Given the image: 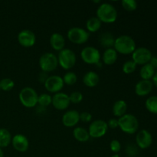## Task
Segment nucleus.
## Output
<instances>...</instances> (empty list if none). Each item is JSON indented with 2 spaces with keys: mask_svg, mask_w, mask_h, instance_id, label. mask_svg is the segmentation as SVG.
<instances>
[{
  "mask_svg": "<svg viewBox=\"0 0 157 157\" xmlns=\"http://www.w3.org/2000/svg\"><path fill=\"white\" fill-rule=\"evenodd\" d=\"M111 157H120L119 154H117V153H114L113 155H112Z\"/></svg>",
  "mask_w": 157,
  "mask_h": 157,
  "instance_id": "79ce46f5",
  "label": "nucleus"
},
{
  "mask_svg": "<svg viewBox=\"0 0 157 157\" xmlns=\"http://www.w3.org/2000/svg\"><path fill=\"white\" fill-rule=\"evenodd\" d=\"M110 150H111L113 153H117L121 151V144L120 143L119 140H111L110 144Z\"/></svg>",
  "mask_w": 157,
  "mask_h": 157,
  "instance_id": "f704fd0d",
  "label": "nucleus"
},
{
  "mask_svg": "<svg viewBox=\"0 0 157 157\" xmlns=\"http://www.w3.org/2000/svg\"><path fill=\"white\" fill-rule=\"evenodd\" d=\"M117 55L118 53L113 48L106 49L102 56L103 62L107 65H112V64H115L117 60Z\"/></svg>",
  "mask_w": 157,
  "mask_h": 157,
  "instance_id": "412c9836",
  "label": "nucleus"
},
{
  "mask_svg": "<svg viewBox=\"0 0 157 157\" xmlns=\"http://www.w3.org/2000/svg\"><path fill=\"white\" fill-rule=\"evenodd\" d=\"M153 84L151 81L141 80L135 86V93L140 97L148 95L153 90Z\"/></svg>",
  "mask_w": 157,
  "mask_h": 157,
  "instance_id": "f3484780",
  "label": "nucleus"
},
{
  "mask_svg": "<svg viewBox=\"0 0 157 157\" xmlns=\"http://www.w3.org/2000/svg\"><path fill=\"white\" fill-rule=\"evenodd\" d=\"M15 87V83L11 78H3L0 81V89L4 91H9Z\"/></svg>",
  "mask_w": 157,
  "mask_h": 157,
  "instance_id": "c756f323",
  "label": "nucleus"
},
{
  "mask_svg": "<svg viewBox=\"0 0 157 157\" xmlns=\"http://www.w3.org/2000/svg\"><path fill=\"white\" fill-rule=\"evenodd\" d=\"M107 127L108 128L112 129H117L119 127V123H118V119H116V118H111V119L109 120L107 122Z\"/></svg>",
  "mask_w": 157,
  "mask_h": 157,
  "instance_id": "e433bc0d",
  "label": "nucleus"
},
{
  "mask_svg": "<svg viewBox=\"0 0 157 157\" xmlns=\"http://www.w3.org/2000/svg\"><path fill=\"white\" fill-rule=\"evenodd\" d=\"M62 79L64 84H67L68 86H72L77 82V81H78V77H77L76 74L75 72L68 71L64 75Z\"/></svg>",
  "mask_w": 157,
  "mask_h": 157,
  "instance_id": "c85d7f7f",
  "label": "nucleus"
},
{
  "mask_svg": "<svg viewBox=\"0 0 157 157\" xmlns=\"http://www.w3.org/2000/svg\"><path fill=\"white\" fill-rule=\"evenodd\" d=\"M145 106L149 112L153 114H157V96H152L147 98Z\"/></svg>",
  "mask_w": 157,
  "mask_h": 157,
  "instance_id": "bb28decb",
  "label": "nucleus"
},
{
  "mask_svg": "<svg viewBox=\"0 0 157 157\" xmlns=\"http://www.w3.org/2000/svg\"><path fill=\"white\" fill-rule=\"evenodd\" d=\"M97 18L104 23H113L117 18V11L110 3H101L96 12Z\"/></svg>",
  "mask_w": 157,
  "mask_h": 157,
  "instance_id": "f257e3e1",
  "label": "nucleus"
},
{
  "mask_svg": "<svg viewBox=\"0 0 157 157\" xmlns=\"http://www.w3.org/2000/svg\"><path fill=\"white\" fill-rule=\"evenodd\" d=\"M0 90H1V89H0Z\"/></svg>",
  "mask_w": 157,
  "mask_h": 157,
  "instance_id": "37998d69",
  "label": "nucleus"
},
{
  "mask_svg": "<svg viewBox=\"0 0 157 157\" xmlns=\"http://www.w3.org/2000/svg\"><path fill=\"white\" fill-rule=\"evenodd\" d=\"M52 104L55 109L58 110H66L71 104L69 95L62 93V92L55 94L54 96L52 97Z\"/></svg>",
  "mask_w": 157,
  "mask_h": 157,
  "instance_id": "4468645a",
  "label": "nucleus"
},
{
  "mask_svg": "<svg viewBox=\"0 0 157 157\" xmlns=\"http://www.w3.org/2000/svg\"><path fill=\"white\" fill-rule=\"evenodd\" d=\"M113 48L121 55H132L135 51L136 43L133 38L129 35H121L115 39Z\"/></svg>",
  "mask_w": 157,
  "mask_h": 157,
  "instance_id": "f03ea898",
  "label": "nucleus"
},
{
  "mask_svg": "<svg viewBox=\"0 0 157 157\" xmlns=\"http://www.w3.org/2000/svg\"><path fill=\"white\" fill-rule=\"evenodd\" d=\"M21 104L27 108H32L38 104V95L36 90L30 87H25L21 89L18 94Z\"/></svg>",
  "mask_w": 157,
  "mask_h": 157,
  "instance_id": "20e7f679",
  "label": "nucleus"
},
{
  "mask_svg": "<svg viewBox=\"0 0 157 157\" xmlns=\"http://www.w3.org/2000/svg\"><path fill=\"white\" fill-rule=\"evenodd\" d=\"M18 41L22 47H32L36 42V36L32 31L29 29H23L18 33Z\"/></svg>",
  "mask_w": 157,
  "mask_h": 157,
  "instance_id": "f8f14e48",
  "label": "nucleus"
},
{
  "mask_svg": "<svg viewBox=\"0 0 157 157\" xmlns=\"http://www.w3.org/2000/svg\"><path fill=\"white\" fill-rule=\"evenodd\" d=\"M150 64L154 67L155 69H157V57H152L151 60L150 61Z\"/></svg>",
  "mask_w": 157,
  "mask_h": 157,
  "instance_id": "58836bf2",
  "label": "nucleus"
},
{
  "mask_svg": "<svg viewBox=\"0 0 157 157\" xmlns=\"http://www.w3.org/2000/svg\"><path fill=\"white\" fill-rule=\"evenodd\" d=\"M67 37L69 41L75 44H83L87 42L90 34L85 29L79 27H73L68 30Z\"/></svg>",
  "mask_w": 157,
  "mask_h": 157,
  "instance_id": "0eeeda50",
  "label": "nucleus"
},
{
  "mask_svg": "<svg viewBox=\"0 0 157 157\" xmlns=\"http://www.w3.org/2000/svg\"><path fill=\"white\" fill-rule=\"evenodd\" d=\"M80 121V113L76 110H67L62 117V123L66 127L76 126Z\"/></svg>",
  "mask_w": 157,
  "mask_h": 157,
  "instance_id": "dca6fc26",
  "label": "nucleus"
},
{
  "mask_svg": "<svg viewBox=\"0 0 157 157\" xmlns=\"http://www.w3.org/2000/svg\"><path fill=\"white\" fill-rule=\"evenodd\" d=\"M108 127H107V122L103 120H96L90 123L88 128V133L90 137L98 138L103 137L107 133Z\"/></svg>",
  "mask_w": 157,
  "mask_h": 157,
  "instance_id": "1a4fd4ad",
  "label": "nucleus"
},
{
  "mask_svg": "<svg viewBox=\"0 0 157 157\" xmlns=\"http://www.w3.org/2000/svg\"><path fill=\"white\" fill-rule=\"evenodd\" d=\"M73 136L76 140L81 143H85L89 140L90 139V135H89L88 130L84 129V127H78L74 129Z\"/></svg>",
  "mask_w": 157,
  "mask_h": 157,
  "instance_id": "5701e85b",
  "label": "nucleus"
},
{
  "mask_svg": "<svg viewBox=\"0 0 157 157\" xmlns=\"http://www.w3.org/2000/svg\"><path fill=\"white\" fill-rule=\"evenodd\" d=\"M12 147L15 150L20 153H25L29 150V141L25 135L16 134L12 139Z\"/></svg>",
  "mask_w": 157,
  "mask_h": 157,
  "instance_id": "2eb2a0df",
  "label": "nucleus"
},
{
  "mask_svg": "<svg viewBox=\"0 0 157 157\" xmlns=\"http://www.w3.org/2000/svg\"><path fill=\"white\" fill-rule=\"evenodd\" d=\"M152 57L151 52L148 48L140 47L135 49L132 53V61H134L136 65H144L150 63Z\"/></svg>",
  "mask_w": 157,
  "mask_h": 157,
  "instance_id": "9d476101",
  "label": "nucleus"
},
{
  "mask_svg": "<svg viewBox=\"0 0 157 157\" xmlns=\"http://www.w3.org/2000/svg\"><path fill=\"white\" fill-rule=\"evenodd\" d=\"M48 73L44 71H41L38 75V80L40 83H42V84H44V82L46 81V80L48 79Z\"/></svg>",
  "mask_w": 157,
  "mask_h": 157,
  "instance_id": "4c0bfd02",
  "label": "nucleus"
},
{
  "mask_svg": "<svg viewBox=\"0 0 157 157\" xmlns=\"http://www.w3.org/2000/svg\"><path fill=\"white\" fill-rule=\"evenodd\" d=\"M155 73H156L155 68L150 63L143 65L140 71V75L141 78L143 80H147V81H150V79H153Z\"/></svg>",
  "mask_w": 157,
  "mask_h": 157,
  "instance_id": "b1692460",
  "label": "nucleus"
},
{
  "mask_svg": "<svg viewBox=\"0 0 157 157\" xmlns=\"http://www.w3.org/2000/svg\"><path fill=\"white\" fill-rule=\"evenodd\" d=\"M101 21L97 17H91L89 18L86 23L87 31L90 33L97 32L101 27Z\"/></svg>",
  "mask_w": 157,
  "mask_h": 157,
  "instance_id": "a878e982",
  "label": "nucleus"
},
{
  "mask_svg": "<svg viewBox=\"0 0 157 157\" xmlns=\"http://www.w3.org/2000/svg\"><path fill=\"white\" fill-rule=\"evenodd\" d=\"M119 128L127 134H133L139 129V121L134 115L126 113L118 118Z\"/></svg>",
  "mask_w": 157,
  "mask_h": 157,
  "instance_id": "7ed1b4c3",
  "label": "nucleus"
},
{
  "mask_svg": "<svg viewBox=\"0 0 157 157\" xmlns=\"http://www.w3.org/2000/svg\"><path fill=\"white\" fill-rule=\"evenodd\" d=\"M0 157H4V153L2 149H0Z\"/></svg>",
  "mask_w": 157,
  "mask_h": 157,
  "instance_id": "a19ab883",
  "label": "nucleus"
},
{
  "mask_svg": "<svg viewBox=\"0 0 157 157\" xmlns=\"http://www.w3.org/2000/svg\"><path fill=\"white\" fill-rule=\"evenodd\" d=\"M12 135L7 129H0V149L7 147L12 143Z\"/></svg>",
  "mask_w": 157,
  "mask_h": 157,
  "instance_id": "393cba45",
  "label": "nucleus"
},
{
  "mask_svg": "<svg viewBox=\"0 0 157 157\" xmlns=\"http://www.w3.org/2000/svg\"><path fill=\"white\" fill-rule=\"evenodd\" d=\"M92 120V115L89 112H82L80 113V121L84 123H89Z\"/></svg>",
  "mask_w": 157,
  "mask_h": 157,
  "instance_id": "c9c22d12",
  "label": "nucleus"
},
{
  "mask_svg": "<svg viewBox=\"0 0 157 157\" xmlns=\"http://www.w3.org/2000/svg\"><path fill=\"white\" fill-rule=\"evenodd\" d=\"M58 64L64 70H70L76 64V55L69 48H64L58 55Z\"/></svg>",
  "mask_w": 157,
  "mask_h": 157,
  "instance_id": "423d86ee",
  "label": "nucleus"
},
{
  "mask_svg": "<svg viewBox=\"0 0 157 157\" xmlns=\"http://www.w3.org/2000/svg\"><path fill=\"white\" fill-rule=\"evenodd\" d=\"M52 104V97L48 94H41V95H38V104H39L40 107H48Z\"/></svg>",
  "mask_w": 157,
  "mask_h": 157,
  "instance_id": "cd10ccee",
  "label": "nucleus"
},
{
  "mask_svg": "<svg viewBox=\"0 0 157 157\" xmlns=\"http://www.w3.org/2000/svg\"><path fill=\"white\" fill-rule=\"evenodd\" d=\"M115 39L113 35L110 32H103L99 36V42L102 47L105 48L106 49L113 48L115 43Z\"/></svg>",
  "mask_w": 157,
  "mask_h": 157,
  "instance_id": "aec40b11",
  "label": "nucleus"
},
{
  "mask_svg": "<svg viewBox=\"0 0 157 157\" xmlns=\"http://www.w3.org/2000/svg\"><path fill=\"white\" fill-rule=\"evenodd\" d=\"M125 152L128 156L127 157H135L137 156L138 153H139V147L136 144H129L126 147Z\"/></svg>",
  "mask_w": 157,
  "mask_h": 157,
  "instance_id": "473e14b6",
  "label": "nucleus"
},
{
  "mask_svg": "<svg viewBox=\"0 0 157 157\" xmlns=\"http://www.w3.org/2000/svg\"><path fill=\"white\" fill-rule=\"evenodd\" d=\"M136 64L134 61L132 60H129L127 61L124 64H123V71L124 73L127 74V75H130V74L133 73L136 68Z\"/></svg>",
  "mask_w": 157,
  "mask_h": 157,
  "instance_id": "7c9ffc66",
  "label": "nucleus"
},
{
  "mask_svg": "<svg viewBox=\"0 0 157 157\" xmlns=\"http://www.w3.org/2000/svg\"><path fill=\"white\" fill-rule=\"evenodd\" d=\"M46 90L50 93L57 94L61 92L64 87V81L61 77L58 75H52L48 78L44 84Z\"/></svg>",
  "mask_w": 157,
  "mask_h": 157,
  "instance_id": "9b49d317",
  "label": "nucleus"
},
{
  "mask_svg": "<svg viewBox=\"0 0 157 157\" xmlns=\"http://www.w3.org/2000/svg\"><path fill=\"white\" fill-rule=\"evenodd\" d=\"M121 5L127 12H133L137 8V2L135 0H123Z\"/></svg>",
  "mask_w": 157,
  "mask_h": 157,
  "instance_id": "2f4dec72",
  "label": "nucleus"
},
{
  "mask_svg": "<svg viewBox=\"0 0 157 157\" xmlns=\"http://www.w3.org/2000/svg\"><path fill=\"white\" fill-rule=\"evenodd\" d=\"M50 44L54 50L61 52L65 48V38L61 34L54 33L50 37Z\"/></svg>",
  "mask_w": 157,
  "mask_h": 157,
  "instance_id": "a211bd4d",
  "label": "nucleus"
},
{
  "mask_svg": "<svg viewBox=\"0 0 157 157\" xmlns=\"http://www.w3.org/2000/svg\"><path fill=\"white\" fill-rule=\"evenodd\" d=\"M38 64L41 71L49 73L55 71L58 67V57L52 52H46L40 57Z\"/></svg>",
  "mask_w": 157,
  "mask_h": 157,
  "instance_id": "39448f33",
  "label": "nucleus"
},
{
  "mask_svg": "<svg viewBox=\"0 0 157 157\" xmlns=\"http://www.w3.org/2000/svg\"><path fill=\"white\" fill-rule=\"evenodd\" d=\"M136 146L140 149L146 150L148 149L153 144V136L147 130H141L136 136Z\"/></svg>",
  "mask_w": 157,
  "mask_h": 157,
  "instance_id": "ddd939ff",
  "label": "nucleus"
},
{
  "mask_svg": "<svg viewBox=\"0 0 157 157\" xmlns=\"http://www.w3.org/2000/svg\"><path fill=\"white\" fill-rule=\"evenodd\" d=\"M69 99H70L71 103H72V104H80L83 100V94L80 91H74L69 95Z\"/></svg>",
  "mask_w": 157,
  "mask_h": 157,
  "instance_id": "72a5a7b5",
  "label": "nucleus"
},
{
  "mask_svg": "<svg viewBox=\"0 0 157 157\" xmlns=\"http://www.w3.org/2000/svg\"><path fill=\"white\" fill-rule=\"evenodd\" d=\"M81 58L86 64H98L101 61V55L96 48L87 46L81 51Z\"/></svg>",
  "mask_w": 157,
  "mask_h": 157,
  "instance_id": "6e6552de",
  "label": "nucleus"
},
{
  "mask_svg": "<svg viewBox=\"0 0 157 157\" xmlns=\"http://www.w3.org/2000/svg\"><path fill=\"white\" fill-rule=\"evenodd\" d=\"M100 81V77L95 71L87 72L83 77V83L87 87H94Z\"/></svg>",
  "mask_w": 157,
  "mask_h": 157,
  "instance_id": "6ab92c4d",
  "label": "nucleus"
},
{
  "mask_svg": "<svg viewBox=\"0 0 157 157\" xmlns=\"http://www.w3.org/2000/svg\"><path fill=\"white\" fill-rule=\"evenodd\" d=\"M112 110H113V113L115 117H117L118 118L121 117L127 113V102L125 101H123V100H119V101H116L113 104Z\"/></svg>",
  "mask_w": 157,
  "mask_h": 157,
  "instance_id": "4be33fe9",
  "label": "nucleus"
},
{
  "mask_svg": "<svg viewBox=\"0 0 157 157\" xmlns=\"http://www.w3.org/2000/svg\"><path fill=\"white\" fill-rule=\"evenodd\" d=\"M153 84H154L155 86L157 87V71L155 73L154 76L153 78Z\"/></svg>",
  "mask_w": 157,
  "mask_h": 157,
  "instance_id": "ea45409f",
  "label": "nucleus"
}]
</instances>
